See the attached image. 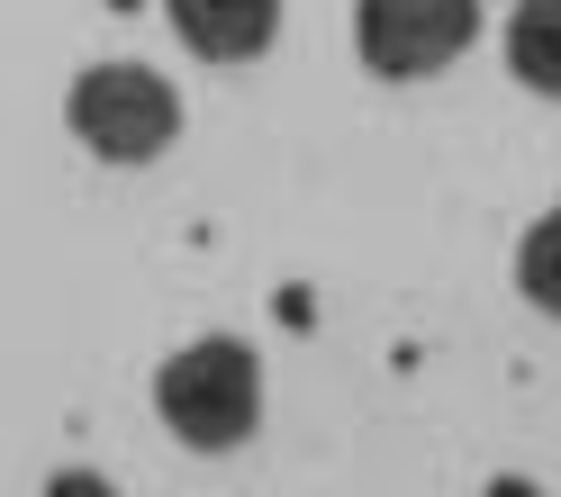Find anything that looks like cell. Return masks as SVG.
I'll use <instances>...</instances> for the list:
<instances>
[{
	"label": "cell",
	"instance_id": "3957f363",
	"mask_svg": "<svg viewBox=\"0 0 561 497\" xmlns=\"http://www.w3.org/2000/svg\"><path fill=\"white\" fill-rule=\"evenodd\" d=\"M480 37V0H354V46L380 82H426Z\"/></svg>",
	"mask_w": 561,
	"mask_h": 497
},
{
	"label": "cell",
	"instance_id": "7a4b0ae2",
	"mask_svg": "<svg viewBox=\"0 0 561 497\" xmlns=\"http://www.w3.org/2000/svg\"><path fill=\"white\" fill-rule=\"evenodd\" d=\"M64 118H73V136L100 163H154L182 136V100H172L154 63H91L73 100H64Z\"/></svg>",
	"mask_w": 561,
	"mask_h": 497
},
{
	"label": "cell",
	"instance_id": "8992f818",
	"mask_svg": "<svg viewBox=\"0 0 561 497\" xmlns=\"http://www.w3.org/2000/svg\"><path fill=\"white\" fill-rule=\"evenodd\" d=\"M516 290L535 299L543 316H561V208H552V218H535V235L516 244Z\"/></svg>",
	"mask_w": 561,
	"mask_h": 497
},
{
	"label": "cell",
	"instance_id": "277c9868",
	"mask_svg": "<svg viewBox=\"0 0 561 497\" xmlns=\"http://www.w3.org/2000/svg\"><path fill=\"white\" fill-rule=\"evenodd\" d=\"M163 19L199 63H254L280 37V0H163Z\"/></svg>",
	"mask_w": 561,
	"mask_h": 497
},
{
	"label": "cell",
	"instance_id": "5b68a950",
	"mask_svg": "<svg viewBox=\"0 0 561 497\" xmlns=\"http://www.w3.org/2000/svg\"><path fill=\"white\" fill-rule=\"evenodd\" d=\"M507 73L525 91L561 100V0H516V19H507Z\"/></svg>",
	"mask_w": 561,
	"mask_h": 497
},
{
	"label": "cell",
	"instance_id": "52a82bcc",
	"mask_svg": "<svg viewBox=\"0 0 561 497\" xmlns=\"http://www.w3.org/2000/svg\"><path fill=\"white\" fill-rule=\"evenodd\" d=\"M46 497H118V488L100 479V471H55V479H46Z\"/></svg>",
	"mask_w": 561,
	"mask_h": 497
},
{
	"label": "cell",
	"instance_id": "ba28073f",
	"mask_svg": "<svg viewBox=\"0 0 561 497\" xmlns=\"http://www.w3.org/2000/svg\"><path fill=\"white\" fill-rule=\"evenodd\" d=\"M489 497H535V488H525V479H499V488H489Z\"/></svg>",
	"mask_w": 561,
	"mask_h": 497
},
{
	"label": "cell",
	"instance_id": "6da1fadb",
	"mask_svg": "<svg viewBox=\"0 0 561 497\" xmlns=\"http://www.w3.org/2000/svg\"><path fill=\"white\" fill-rule=\"evenodd\" d=\"M154 416L191 452H236L263 425V362L227 335H199L154 371Z\"/></svg>",
	"mask_w": 561,
	"mask_h": 497
}]
</instances>
